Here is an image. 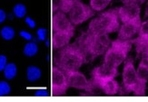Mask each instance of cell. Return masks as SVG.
<instances>
[{
  "mask_svg": "<svg viewBox=\"0 0 148 102\" xmlns=\"http://www.w3.org/2000/svg\"><path fill=\"white\" fill-rule=\"evenodd\" d=\"M138 36L133 39L132 43L136 45L137 54L143 53L145 49L148 46V19L141 24L138 31Z\"/></svg>",
  "mask_w": 148,
  "mask_h": 102,
  "instance_id": "obj_14",
  "label": "cell"
},
{
  "mask_svg": "<svg viewBox=\"0 0 148 102\" xmlns=\"http://www.w3.org/2000/svg\"><path fill=\"white\" fill-rule=\"evenodd\" d=\"M47 31L46 28H39L36 31V34L38 37V40L44 42L47 40Z\"/></svg>",
  "mask_w": 148,
  "mask_h": 102,
  "instance_id": "obj_25",
  "label": "cell"
},
{
  "mask_svg": "<svg viewBox=\"0 0 148 102\" xmlns=\"http://www.w3.org/2000/svg\"><path fill=\"white\" fill-rule=\"evenodd\" d=\"M46 45H47V47H48V46H49V42H47H47H46Z\"/></svg>",
  "mask_w": 148,
  "mask_h": 102,
  "instance_id": "obj_33",
  "label": "cell"
},
{
  "mask_svg": "<svg viewBox=\"0 0 148 102\" xmlns=\"http://www.w3.org/2000/svg\"><path fill=\"white\" fill-rule=\"evenodd\" d=\"M138 80V92L137 96H145L146 91V84L148 82V63L145 59L141 60L138 68L136 69Z\"/></svg>",
  "mask_w": 148,
  "mask_h": 102,
  "instance_id": "obj_13",
  "label": "cell"
},
{
  "mask_svg": "<svg viewBox=\"0 0 148 102\" xmlns=\"http://www.w3.org/2000/svg\"><path fill=\"white\" fill-rule=\"evenodd\" d=\"M141 24H142V20H136L122 24L118 30L117 39L123 41L133 40V38L136 36V34H138Z\"/></svg>",
  "mask_w": 148,
  "mask_h": 102,
  "instance_id": "obj_12",
  "label": "cell"
},
{
  "mask_svg": "<svg viewBox=\"0 0 148 102\" xmlns=\"http://www.w3.org/2000/svg\"><path fill=\"white\" fill-rule=\"evenodd\" d=\"M86 61V55L76 43L68 44L61 49L56 58L57 67L65 72L69 71H77Z\"/></svg>",
  "mask_w": 148,
  "mask_h": 102,
  "instance_id": "obj_1",
  "label": "cell"
},
{
  "mask_svg": "<svg viewBox=\"0 0 148 102\" xmlns=\"http://www.w3.org/2000/svg\"><path fill=\"white\" fill-rule=\"evenodd\" d=\"M118 75V70L117 68L111 67L103 63L101 66L95 67L93 71L91 72V77H92V83L95 81L104 80L108 79H114Z\"/></svg>",
  "mask_w": 148,
  "mask_h": 102,
  "instance_id": "obj_11",
  "label": "cell"
},
{
  "mask_svg": "<svg viewBox=\"0 0 148 102\" xmlns=\"http://www.w3.org/2000/svg\"><path fill=\"white\" fill-rule=\"evenodd\" d=\"M35 96L36 97H47V96H49V93L46 90H39V91H36Z\"/></svg>",
  "mask_w": 148,
  "mask_h": 102,
  "instance_id": "obj_29",
  "label": "cell"
},
{
  "mask_svg": "<svg viewBox=\"0 0 148 102\" xmlns=\"http://www.w3.org/2000/svg\"><path fill=\"white\" fill-rule=\"evenodd\" d=\"M123 4H129V3H137V4H143L145 0H120Z\"/></svg>",
  "mask_w": 148,
  "mask_h": 102,
  "instance_id": "obj_30",
  "label": "cell"
},
{
  "mask_svg": "<svg viewBox=\"0 0 148 102\" xmlns=\"http://www.w3.org/2000/svg\"><path fill=\"white\" fill-rule=\"evenodd\" d=\"M13 14L17 18H23L27 15V7L23 4H16L13 8Z\"/></svg>",
  "mask_w": 148,
  "mask_h": 102,
  "instance_id": "obj_23",
  "label": "cell"
},
{
  "mask_svg": "<svg viewBox=\"0 0 148 102\" xmlns=\"http://www.w3.org/2000/svg\"><path fill=\"white\" fill-rule=\"evenodd\" d=\"M17 73V67L15 63L10 62L5 65L4 69V76L6 80H13Z\"/></svg>",
  "mask_w": 148,
  "mask_h": 102,
  "instance_id": "obj_19",
  "label": "cell"
},
{
  "mask_svg": "<svg viewBox=\"0 0 148 102\" xmlns=\"http://www.w3.org/2000/svg\"><path fill=\"white\" fill-rule=\"evenodd\" d=\"M111 44L108 34H93L87 32L80 42V47L91 60L105 54Z\"/></svg>",
  "mask_w": 148,
  "mask_h": 102,
  "instance_id": "obj_3",
  "label": "cell"
},
{
  "mask_svg": "<svg viewBox=\"0 0 148 102\" xmlns=\"http://www.w3.org/2000/svg\"><path fill=\"white\" fill-rule=\"evenodd\" d=\"M74 34L64 32H55L52 37V45L55 49H62L67 46Z\"/></svg>",
  "mask_w": 148,
  "mask_h": 102,
  "instance_id": "obj_16",
  "label": "cell"
},
{
  "mask_svg": "<svg viewBox=\"0 0 148 102\" xmlns=\"http://www.w3.org/2000/svg\"><path fill=\"white\" fill-rule=\"evenodd\" d=\"M52 27L54 32H64V33L75 34V25L71 23L66 13L62 11L56 12L52 18Z\"/></svg>",
  "mask_w": 148,
  "mask_h": 102,
  "instance_id": "obj_10",
  "label": "cell"
},
{
  "mask_svg": "<svg viewBox=\"0 0 148 102\" xmlns=\"http://www.w3.org/2000/svg\"><path fill=\"white\" fill-rule=\"evenodd\" d=\"M133 46L132 40L123 41L116 39L111 42V44L104 56L105 64L118 68L127 58Z\"/></svg>",
  "mask_w": 148,
  "mask_h": 102,
  "instance_id": "obj_4",
  "label": "cell"
},
{
  "mask_svg": "<svg viewBox=\"0 0 148 102\" xmlns=\"http://www.w3.org/2000/svg\"><path fill=\"white\" fill-rule=\"evenodd\" d=\"M5 18H6L5 12L3 9H0V24H2L3 22H5Z\"/></svg>",
  "mask_w": 148,
  "mask_h": 102,
  "instance_id": "obj_31",
  "label": "cell"
},
{
  "mask_svg": "<svg viewBox=\"0 0 148 102\" xmlns=\"http://www.w3.org/2000/svg\"><path fill=\"white\" fill-rule=\"evenodd\" d=\"M6 61H8V59L5 55H0V72H3L5 65L8 64Z\"/></svg>",
  "mask_w": 148,
  "mask_h": 102,
  "instance_id": "obj_28",
  "label": "cell"
},
{
  "mask_svg": "<svg viewBox=\"0 0 148 102\" xmlns=\"http://www.w3.org/2000/svg\"><path fill=\"white\" fill-rule=\"evenodd\" d=\"M79 1H81V0H60L59 9H60V11L67 14L69 10L71 9L72 5Z\"/></svg>",
  "mask_w": 148,
  "mask_h": 102,
  "instance_id": "obj_22",
  "label": "cell"
},
{
  "mask_svg": "<svg viewBox=\"0 0 148 102\" xmlns=\"http://www.w3.org/2000/svg\"><path fill=\"white\" fill-rule=\"evenodd\" d=\"M143 54H144V58L145 59L146 62L148 63V46L145 49V51L143 52Z\"/></svg>",
  "mask_w": 148,
  "mask_h": 102,
  "instance_id": "obj_32",
  "label": "cell"
},
{
  "mask_svg": "<svg viewBox=\"0 0 148 102\" xmlns=\"http://www.w3.org/2000/svg\"><path fill=\"white\" fill-rule=\"evenodd\" d=\"M93 85L100 90L106 95H116L120 91L119 83L114 79H108L104 80L95 81L93 83Z\"/></svg>",
  "mask_w": 148,
  "mask_h": 102,
  "instance_id": "obj_15",
  "label": "cell"
},
{
  "mask_svg": "<svg viewBox=\"0 0 148 102\" xmlns=\"http://www.w3.org/2000/svg\"><path fill=\"white\" fill-rule=\"evenodd\" d=\"M15 30L13 29L11 26H4L1 29V32H0V34H1V37L5 41H10L13 38L15 37Z\"/></svg>",
  "mask_w": 148,
  "mask_h": 102,
  "instance_id": "obj_21",
  "label": "cell"
},
{
  "mask_svg": "<svg viewBox=\"0 0 148 102\" xmlns=\"http://www.w3.org/2000/svg\"><path fill=\"white\" fill-rule=\"evenodd\" d=\"M123 86L126 93H134L137 96L138 92V80L137 72L134 66V60L132 58H127L125 61V65L122 73Z\"/></svg>",
  "mask_w": 148,
  "mask_h": 102,
  "instance_id": "obj_5",
  "label": "cell"
},
{
  "mask_svg": "<svg viewBox=\"0 0 148 102\" xmlns=\"http://www.w3.org/2000/svg\"><path fill=\"white\" fill-rule=\"evenodd\" d=\"M116 8L103 12L89 23L88 33L93 34H109L118 32L121 24Z\"/></svg>",
  "mask_w": 148,
  "mask_h": 102,
  "instance_id": "obj_2",
  "label": "cell"
},
{
  "mask_svg": "<svg viewBox=\"0 0 148 102\" xmlns=\"http://www.w3.org/2000/svg\"><path fill=\"white\" fill-rule=\"evenodd\" d=\"M69 84L66 72L59 67H53L51 71V93L52 96H63L68 90Z\"/></svg>",
  "mask_w": 148,
  "mask_h": 102,
  "instance_id": "obj_7",
  "label": "cell"
},
{
  "mask_svg": "<svg viewBox=\"0 0 148 102\" xmlns=\"http://www.w3.org/2000/svg\"><path fill=\"white\" fill-rule=\"evenodd\" d=\"M119 20L122 24L127 22L141 20V7L140 4L129 3L116 8Z\"/></svg>",
  "mask_w": 148,
  "mask_h": 102,
  "instance_id": "obj_9",
  "label": "cell"
},
{
  "mask_svg": "<svg viewBox=\"0 0 148 102\" xmlns=\"http://www.w3.org/2000/svg\"><path fill=\"white\" fill-rule=\"evenodd\" d=\"M68 80V84L70 88H74L75 90L85 91L88 93H93L94 85L92 81H89L86 76L81 72L77 71H69L66 72Z\"/></svg>",
  "mask_w": 148,
  "mask_h": 102,
  "instance_id": "obj_8",
  "label": "cell"
},
{
  "mask_svg": "<svg viewBox=\"0 0 148 102\" xmlns=\"http://www.w3.org/2000/svg\"><path fill=\"white\" fill-rule=\"evenodd\" d=\"M67 14L70 21L74 25H79L93 17L95 15V11L93 10L90 5L79 1L72 5Z\"/></svg>",
  "mask_w": 148,
  "mask_h": 102,
  "instance_id": "obj_6",
  "label": "cell"
},
{
  "mask_svg": "<svg viewBox=\"0 0 148 102\" xmlns=\"http://www.w3.org/2000/svg\"><path fill=\"white\" fill-rule=\"evenodd\" d=\"M112 2V0H89V5L95 12H100L106 9Z\"/></svg>",
  "mask_w": 148,
  "mask_h": 102,
  "instance_id": "obj_18",
  "label": "cell"
},
{
  "mask_svg": "<svg viewBox=\"0 0 148 102\" xmlns=\"http://www.w3.org/2000/svg\"><path fill=\"white\" fill-rule=\"evenodd\" d=\"M24 54L27 57L35 56L38 52V46L36 43H27L24 47Z\"/></svg>",
  "mask_w": 148,
  "mask_h": 102,
  "instance_id": "obj_20",
  "label": "cell"
},
{
  "mask_svg": "<svg viewBox=\"0 0 148 102\" xmlns=\"http://www.w3.org/2000/svg\"><path fill=\"white\" fill-rule=\"evenodd\" d=\"M25 24L28 25L29 28L34 29L36 27V22H35L34 19H32L31 17L27 16V17H25Z\"/></svg>",
  "mask_w": 148,
  "mask_h": 102,
  "instance_id": "obj_27",
  "label": "cell"
},
{
  "mask_svg": "<svg viewBox=\"0 0 148 102\" xmlns=\"http://www.w3.org/2000/svg\"><path fill=\"white\" fill-rule=\"evenodd\" d=\"M41 75H42V72L38 67L33 66V65H30L27 67V79L28 81L35 82L41 78Z\"/></svg>",
  "mask_w": 148,
  "mask_h": 102,
  "instance_id": "obj_17",
  "label": "cell"
},
{
  "mask_svg": "<svg viewBox=\"0 0 148 102\" xmlns=\"http://www.w3.org/2000/svg\"><path fill=\"white\" fill-rule=\"evenodd\" d=\"M19 35H20L23 38V39L27 40V41H31L32 39H33V35H32L30 33H28V32L25 31V30L20 31V33H19Z\"/></svg>",
  "mask_w": 148,
  "mask_h": 102,
  "instance_id": "obj_26",
  "label": "cell"
},
{
  "mask_svg": "<svg viewBox=\"0 0 148 102\" xmlns=\"http://www.w3.org/2000/svg\"><path fill=\"white\" fill-rule=\"evenodd\" d=\"M11 92V87L6 81H0V96H6Z\"/></svg>",
  "mask_w": 148,
  "mask_h": 102,
  "instance_id": "obj_24",
  "label": "cell"
}]
</instances>
